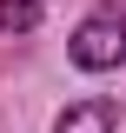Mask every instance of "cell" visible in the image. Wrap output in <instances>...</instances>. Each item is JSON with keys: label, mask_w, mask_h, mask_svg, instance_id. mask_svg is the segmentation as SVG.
I'll return each mask as SVG.
<instances>
[{"label": "cell", "mask_w": 126, "mask_h": 133, "mask_svg": "<svg viewBox=\"0 0 126 133\" xmlns=\"http://www.w3.org/2000/svg\"><path fill=\"white\" fill-rule=\"evenodd\" d=\"M73 66H86V73H113V66H126V0H106V7H93V14L73 27Z\"/></svg>", "instance_id": "obj_1"}, {"label": "cell", "mask_w": 126, "mask_h": 133, "mask_svg": "<svg viewBox=\"0 0 126 133\" xmlns=\"http://www.w3.org/2000/svg\"><path fill=\"white\" fill-rule=\"evenodd\" d=\"M113 127H120V100H106V93L80 100V107H66L53 120V133H113Z\"/></svg>", "instance_id": "obj_2"}, {"label": "cell", "mask_w": 126, "mask_h": 133, "mask_svg": "<svg viewBox=\"0 0 126 133\" xmlns=\"http://www.w3.org/2000/svg\"><path fill=\"white\" fill-rule=\"evenodd\" d=\"M40 27V0H0V33H33Z\"/></svg>", "instance_id": "obj_3"}]
</instances>
